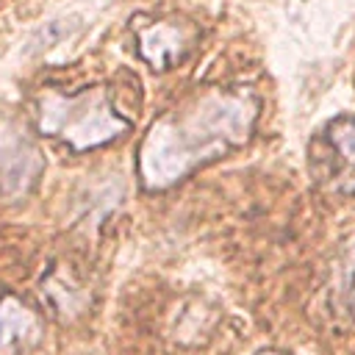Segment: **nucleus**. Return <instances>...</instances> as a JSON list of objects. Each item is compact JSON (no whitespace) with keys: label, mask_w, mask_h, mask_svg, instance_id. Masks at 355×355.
<instances>
[{"label":"nucleus","mask_w":355,"mask_h":355,"mask_svg":"<svg viewBox=\"0 0 355 355\" xmlns=\"http://www.w3.org/2000/svg\"><path fill=\"white\" fill-rule=\"evenodd\" d=\"M44 172V158L28 128L0 111V205L25 200Z\"/></svg>","instance_id":"3"},{"label":"nucleus","mask_w":355,"mask_h":355,"mask_svg":"<svg viewBox=\"0 0 355 355\" xmlns=\"http://www.w3.org/2000/svg\"><path fill=\"white\" fill-rule=\"evenodd\" d=\"M341 297H344L349 313L355 316V241L347 247V255H344V266H341Z\"/></svg>","instance_id":"7"},{"label":"nucleus","mask_w":355,"mask_h":355,"mask_svg":"<svg viewBox=\"0 0 355 355\" xmlns=\"http://www.w3.org/2000/svg\"><path fill=\"white\" fill-rule=\"evenodd\" d=\"M258 119V100L247 89H205L158 116L139 147V178L147 191H161L189 178L197 166L241 147Z\"/></svg>","instance_id":"1"},{"label":"nucleus","mask_w":355,"mask_h":355,"mask_svg":"<svg viewBox=\"0 0 355 355\" xmlns=\"http://www.w3.org/2000/svg\"><path fill=\"white\" fill-rule=\"evenodd\" d=\"M338 158H341V169L336 178L338 191L344 194H355V116H341L330 125L327 130Z\"/></svg>","instance_id":"6"},{"label":"nucleus","mask_w":355,"mask_h":355,"mask_svg":"<svg viewBox=\"0 0 355 355\" xmlns=\"http://www.w3.org/2000/svg\"><path fill=\"white\" fill-rule=\"evenodd\" d=\"M33 114L39 133L64 141L75 153L103 147L130 130V119L114 108L103 86L83 89L78 94L47 89L39 94Z\"/></svg>","instance_id":"2"},{"label":"nucleus","mask_w":355,"mask_h":355,"mask_svg":"<svg viewBox=\"0 0 355 355\" xmlns=\"http://www.w3.org/2000/svg\"><path fill=\"white\" fill-rule=\"evenodd\" d=\"M261 355H280V352H261Z\"/></svg>","instance_id":"8"},{"label":"nucleus","mask_w":355,"mask_h":355,"mask_svg":"<svg viewBox=\"0 0 355 355\" xmlns=\"http://www.w3.org/2000/svg\"><path fill=\"white\" fill-rule=\"evenodd\" d=\"M186 50V36L178 25L155 22L139 31V53L153 69H169Z\"/></svg>","instance_id":"5"},{"label":"nucleus","mask_w":355,"mask_h":355,"mask_svg":"<svg viewBox=\"0 0 355 355\" xmlns=\"http://www.w3.org/2000/svg\"><path fill=\"white\" fill-rule=\"evenodd\" d=\"M42 324L19 297H0V355H22L39 341Z\"/></svg>","instance_id":"4"}]
</instances>
